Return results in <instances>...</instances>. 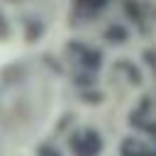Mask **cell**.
<instances>
[{
    "label": "cell",
    "instance_id": "7c38bea8",
    "mask_svg": "<svg viewBox=\"0 0 156 156\" xmlns=\"http://www.w3.org/2000/svg\"><path fill=\"white\" fill-rule=\"evenodd\" d=\"M12 32H15V27H12V22H10V17L0 10V41H5V39H10L12 37Z\"/></svg>",
    "mask_w": 156,
    "mask_h": 156
},
{
    "label": "cell",
    "instance_id": "8992f818",
    "mask_svg": "<svg viewBox=\"0 0 156 156\" xmlns=\"http://www.w3.org/2000/svg\"><path fill=\"white\" fill-rule=\"evenodd\" d=\"M119 156H156V149L149 139L136 136V134H127L119 141Z\"/></svg>",
    "mask_w": 156,
    "mask_h": 156
},
{
    "label": "cell",
    "instance_id": "277c9868",
    "mask_svg": "<svg viewBox=\"0 0 156 156\" xmlns=\"http://www.w3.org/2000/svg\"><path fill=\"white\" fill-rule=\"evenodd\" d=\"M119 2V10H122V17L127 20L124 24L129 29H136V32H149L151 27V12L146 7L144 0H117Z\"/></svg>",
    "mask_w": 156,
    "mask_h": 156
},
{
    "label": "cell",
    "instance_id": "4fadbf2b",
    "mask_svg": "<svg viewBox=\"0 0 156 156\" xmlns=\"http://www.w3.org/2000/svg\"><path fill=\"white\" fill-rule=\"evenodd\" d=\"M141 58H144V66L151 71V49H144V54H141Z\"/></svg>",
    "mask_w": 156,
    "mask_h": 156
},
{
    "label": "cell",
    "instance_id": "8fae6325",
    "mask_svg": "<svg viewBox=\"0 0 156 156\" xmlns=\"http://www.w3.org/2000/svg\"><path fill=\"white\" fill-rule=\"evenodd\" d=\"M80 102H85V105H102L105 102V93L98 90V88L80 90Z\"/></svg>",
    "mask_w": 156,
    "mask_h": 156
},
{
    "label": "cell",
    "instance_id": "ba28073f",
    "mask_svg": "<svg viewBox=\"0 0 156 156\" xmlns=\"http://www.w3.org/2000/svg\"><path fill=\"white\" fill-rule=\"evenodd\" d=\"M102 39H105V44H110V46H124V44H129V39H132V29H129L124 22L112 20V22L102 29Z\"/></svg>",
    "mask_w": 156,
    "mask_h": 156
},
{
    "label": "cell",
    "instance_id": "5b68a950",
    "mask_svg": "<svg viewBox=\"0 0 156 156\" xmlns=\"http://www.w3.org/2000/svg\"><path fill=\"white\" fill-rule=\"evenodd\" d=\"M115 0H71V12L80 20H98L102 17Z\"/></svg>",
    "mask_w": 156,
    "mask_h": 156
},
{
    "label": "cell",
    "instance_id": "7a4b0ae2",
    "mask_svg": "<svg viewBox=\"0 0 156 156\" xmlns=\"http://www.w3.org/2000/svg\"><path fill=\"white\" fill-rule=\"evenodd\" d=\"M66 58L73 61L76 71H85V73H95L105 66V51L85 39H71L66 41Z\"/></svg>",
    "mask_w": 156,
    "mask_h": 156
},
{
    "label": "cell",
    "instance_id": "30bf717a",
    "mask_svg": "<svg viewBox=\"0 0 156 156\" xmlns=\"http://www.w3.org/2000/svg\"><path fill=\"white\" fill-rule=\"evenodd\" d=\"M34 156H66V154H63V149L56 141L46 139V141H39L34 146Z\"/></svg>",
    "mask_w": 156,
    "mask_h": 156
},
{
    "label": "cell",
    "instance_id": "52a82bcc",
    "mask_svg": "<svg viewBox=\"0 0 156 156\" xmlns=\"http://www.w3.org/2000/svg\"><path fill=\"white\" fill-rule=\"evenodd\" d=\"M20 27H22V37H24L27 44H34L46 34V22L41 17H37V15H22Z\"/></svg>",
    "mask_w": 156,
    "mask_h": 156
},
{
    "label": "cell",
    "instance_id": "3957f363",
    "mask_svg": "<svg viewBox=\"0 0 156 156\" xmlns=\"http://www.w3.org/2000/svg\"><path fill=\"white\" fill-rule=\"evenodd\" d=\"M132 134L136 136H144L151 141V134H154V100H151V93L141 95V100H136V105L129 110V119H127Z\"/></svg>",
    "mask_w": 156,
    "mask_h": 156
},
{
    "label": "cell",
    "instance_id": "6da1fadb",
    "mask_svg": "<svg viewBox=\"0 0 156 156\" xmlns=\"http://www.w3.org/2000/svg\"><path fill=\"white\" fill-rule=\"evenodd\" d=\"M105 134L95 127H73L66 134V156H102Z\"/></svg>",
    "mask_w": 156,
    "mask_h": 156
},
{
    "label": "cell",
    "instance_id": "9c48e42d",
    "mask_svg": "<svg viewBox=\"0 0 156 156\" xmlns=\"http://www.w3.org/2000/svg\"><path fill=\"white\" fill-rule=\"evenodd\" d=\"M115 71H117L129 85H141V66H139V61L119 58V61L115 63Z\"/></svg>",
    "mask_w": 156,
    "mask_h": 156
}]
</instances>
